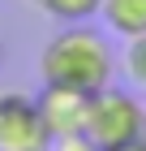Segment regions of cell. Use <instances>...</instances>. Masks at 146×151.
I'll list each match as a JSON object with an SVG mask.
<instances>
[{
  "mask_svg": "<svg viewBox=\"0 0 146 151\" xmlns=\"http://www.w3.org/2000/svg\"><path fill=\"white\" fill-rule=\"evenodd\" d=\"M112 73H116L112 47L86 22L56 30L43 43V52H39V78H43V86H60V91H78V95H99V91L112 86Z\"/></svg>",
  "mask_w": 146,
  "mask_h": 151,
  "instance_id": "6da1fadb",
  "label": "cell"
},
{
  "mask_svg": "<svg viewBox=\"0 0 146 151\" xmlns=\"http://www.w3.org/2000/svg\"><path fill=\"white\" fill-rule=\"evenodd\" d=\"M86 138L99 151H120V147H133V142H146V104L120 86L90 95Z\"/></svg>",
  "mask_w": 146,
  "mask_h": 151,
  "instance_id": "7a4b0ae2",
  "label": "cell"
},
{
  "mask_svg": "<svg viewBox=\"0 0 146 151\" xmlns=\"http://www.w3.org/2000/svg\"><path fill=\"white\" fill-rule=\"evenodd\" d=\"M52 147L56 142L39 116V99L26 91H4L0 95V151H52Z\"/></svg>",
  "mask_w": 146,
  "mask_h": 151,
  "instance_id": "3957f363",
  "label": "cell"
},
{
  "mask_svg": "<svg viewBox=\"0 0 146 151\" xmlns=\"http://www.w3.org/2000/svg\"><path fill=\"white\" fill-rule=\"evenodd\" d=\"M34 99H39V116H43V125H47V134H52V142L86 134V108H90V95L60 91V86H43Z\"/></svg>",
  "mask_w": 146,
  "mask_h": 151,
  "instance_id": "277c9868",
  "label": "cell"
},
{
  "mask_svg": "<svg viewBox=\"0 0 146 151\" xmlns=\"http://www.w3.org/2000/svg\"><path fill=\"white\" fill-rule=\"evenodd\" d=\"M103 26L120 39H142L146 35V0H103Z\"/></svg>",
  "mask_w": 146,
  "mask_h": 151,
  "instance_id": "5b68a950",
  "label": "cell"
},
{
  "mask_svg": "<svg viewBox=\"0 0 146 151\" xmlns=\"http://www.w3.org/2000/svg\"><path fill=\"white\" fill-rule=\"evenodd\" d=\"M30 4H39L47 17H56L65 26H78V22H86V17H95L103 9V0H30Z\"/></svg>",
  "mask_w": 146,
  "mask_h": 151,
  "instance_id": "8992f818",
  "label": "cell"
},
{
  "mask_svg": "<svg viewBox=\"0 0 146 151\" xmlns=\"http://www.w3.org/2000/svg\"><path fill=\"white\" fill-rule=\"evenodd\" d=\"M120 69H125V78L133 82L137 91H146V35H142V39H125Z\"/></svg>",
  "mask_w": 146,
  "mask_h": 151,
  "instance_id": "52a82bcc",
  "label": "cell"
},
{
  "mask_svg": "<svg viewBox=\"0 0 146 151\" xmlns=\"http://www.w3.org/2000/svg\"><path fill=\"white\" fill-rule=\"evenodd\" d=\"M52 151H99V147H95V142H90L86 134H78V138H60Z\"/></svg>",
  "mask_w": 146,
  "mask_h": 151,
  "instance_id": "ba28073f",
  "label": "cell"
},
{
  "mask_svg": "<svg viewBox=\"0 0 146 151\" xmlns=\"http://www.w3.org/2000/svg\"><path fill=\"white\" fill-rule=\"evenodd\" d=\"M120 151H146V142H133V147H120Z\"/></svg>",
  "mask_w": 146,
  "mask_h": 151,
  "instance_id": "9c48e42d",
  "label": "cell"
},
{
  "mask_svg": "<svg viewBox=\"0 0 146 151\" xmlns=\"http://www.w3.org/2000/svg\"><path fill=\"white\" fill-rule=\"evenodd\" d=\"M0 65H4V39H0Z\"/></svg>",
  "mask_w": 146,
  "mask_h": 151,
  "instance_id": "30bf717a",
  "label": "cell"
}]
</instances>
